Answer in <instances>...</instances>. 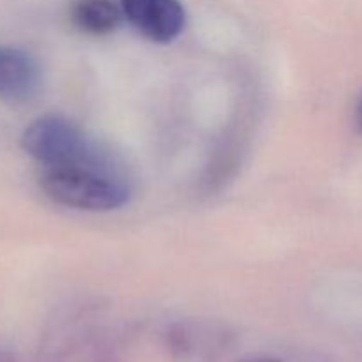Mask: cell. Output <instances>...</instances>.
Masks as SVG:
<instances>
[{
  "instance_id": "cell-1",
  "label": "cell",
  "mask_w": 362,
  "mask_h": 362,
  "mask_svg": "<svg viewBox=\"0 0 362 362\" xmlns=\"http://www.w3.org/2000/svg\"><path fill=\"white\" fill-rule=\"evenodd\" d=\"M39 186L49 200L78 211H115L131 198L129 186L113 161L42 168Z\"/></svg>"
},
{
  "instance_id": "cell-2",
  "label": "cell",
  "mask_w": 362,
  "mask_h": 362,
  "mask_svg": "<svg viewBox=\"0 0 362 362\" xmlns=\"http://www.w3.org/2000/svg\"><path fill=\"white\" fill-rule=\"evenodd\" d=\"M21 148L42 168L110 161L106 151L90 141L73 120L57 113L32 120L21 134Z\"/></svg>"
},
{
  "instance_id": "cell-3",
  "label": "cell",
  "mask_w": 362,
  "mask_h": 362,
  "mask_svg": "<svg viewBox=\"0 0 362 362\" xmlns=\"http://www.w3.org/2000/svg\"><path fill=\"white\" fill-rule=\"evenodd\" d=\"M124 18L148 41L166 45L180 35L186 11L179 0H120Z\"/></svg>"
},
{
  "instance_id": "cell-4",
  "label": "cell",
  "mask_w": 362,
  "mask_h": 362,
  "mask_svg": "<svg viewBox=\"0 0 362 362\" xmlns=\"http://www.w3.org/2000/svg\"><path fill=\"white\" fill-rule=\"evenodd\" d=\"M42 71L32 53L16 46H0V99L25 105L39 94Z\"/></svg>"
},
{
  "instance_id": "cell-5",
  "label": "cell",
  "mask_w": 362,
  "mask_h": 362,
  "mask_svg": "<svg viewBox=\"0 0 362 362\" xmlns=\"http://www.w3.org/2000/svg\"><path fill=\"white\" fill-rule=\"evenodd\" d=\"M124 13L113 0H74L71 21L80 32L88 35H106L120 27Z\"/></svg>"
},
{
  "instance_id": "cell-6",
  "label": "cell",
  "mask_w": 362,
  "mask_h": 362,
  "mask_svg": "<svg viewBox=\"0 0 362 362\" xmlns=\"http://www.w3.org/2000/svg\"><path fill=\"white\" fill-rule=\"evenodd\" d=\"M356 126L359 129V133H362V95L357 103V108H356Z\"/></svg>"
},
{
  "instance_id": "cell-7",
  "label": "cell",
  "mask_w": 362,
  "mask_h": 362,
  "mask_svg": "<svg viewBox=\"0 0 362 362\" xmlns=\"http://www.w3.org/2000/svg\"><path fill=\"white\" fill-rule=\"evenodd\" d=\"M243 362H285V361L274 359V357H257V359H246Z\"/></svg>"
},
{
  "instance_id": "cell-8",
  "label": "cell",
  "mask_w": 362,
  "mask_h": 362,
  "mask_svg": "<svg viewBox=\"0 0 362 362\" xmlns=\"http://www.w3.org/2000/svg\"><path fill=\"white\" fill-rule=\"evenodd\" d=\"M0 362H14V359L7 352H0Z\"/></svg>"
}]
</instances>
